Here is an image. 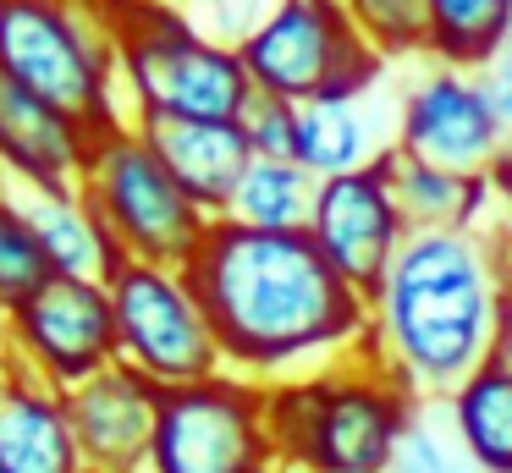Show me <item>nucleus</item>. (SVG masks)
Wrapping results in <instances>:
<instances>
[{
    "mask_svg": "<svg viewBox=\"0 0 512 473\" xmlns=\"http://www.w3.org/2000/svg\"><path fill=\"white\" fill-rule=\"evenodd\" d=\"M45 275H50V259H45V248H39L34 226H28L23 209L12 204V193L0 187V319L12 314Z\"/></svg>",
    "mask_w": 512,
    "mask_h": 473,
    "instance_id": "22",
    "label": "nucleus"
},
{
    "mask_svg": "<svg viewBox=\"0 0 512 473\" xmlns=\"http://www.w3.org/2000/svg\"><path fill=\"white\" fill-rule=\"evenodd\" d=\"M496 132H501L496 99L479 94L463 77H435L408 105L402 154H413L419 165H435V171L474 176L496 160Z\"/></svg>",
    "mask_w": 512,
    "mask_h": 473,
    "instance_id": "14",
    "label": "nucleus"
},
{
    "mask_svg": "<svg viewBox=\"0 0 512 473\" xmlns=\"http://www.w3.org/2000/svg\"><path fill=\"white\" fill-rule=\"evenodd\" d=\"M67 418L89 473H149L160 418V385L133 363H105L89 380L67 385Z\"/></svg>",
    "mask_w": 512,
    "mask_h": 473,
    "instance_id": "11",
    "label": "nucleus"
},
{
    "mask_svg": "<svg viewBox=\"0 0 512 473\" xmlns=\"http://www.w3.org/2000/svg\"><path fill=\"white\" fill-rule=\"evenodd\" d=\"M0 72L89 127L127 121L105 0H0Z\"/></svg>",
    "mask_w": 512,
    "mask_h": 473,
    "instance_id": "3",
    "label": "nucleus"
},
{
    "mask_svg": "<svg viewBox=\"0 0 512 473\" xmlns=\"http://www.w3.org/2000/svg\"><path fill=\"white\" fill-rule=\"evenodd\" d=\"M237 127H243V138L254 154L298 160V105H292V99L254 88V94L243 99V110H237Z\"/></svg>",
    "mask_w": 512,
    "mask_h": 473,
    "instance_id": "24",
    "label": "nucleus"
},
{
    "mask_svg": "<svg viewBox=\"0 0 512 473\" xmlns=\"http://www.w3.org/2000/svg\"><path fill=\"white\" fill-rule=\"evenodd\" d=\"M276 462L303 473H386L402 440V396L380 380H303L265 391Z\"/></svg>",
    "mask_w": 512,
    "mask_h": 473,
    "instance_id": "5",
    "label": "nucleus"
},
{
    "mask_svg": "<svg viewBox=\"0 0 512 473\" xmlns=\"http://www.w3.org/2000/svg\"><path fill=\"white\" fill-rule=\"evenodd\" d=\"M391 187V204H397L402 220H419V226H452L474 209V182L452 171H435V165H419L413 154H391L380 160Z\"/></svg>",
    "mask_w": 512,
    "mask_h": 473,
    "instance_id": "20",
    "label": "nucleus"
},
{
    "mask_svg": "<svg viewBox=\"0 0 512 473\" xmlns=\"http://www.w3.org/2000/svg\"><path fill=\"white\" fill-rule=\"evenodd\" d=\"M507 347H512V330H507Z\"/></svg>",
    "mask_w": 512,
    "mask_h": 473,
    "instance_id": "29",
    "label": "nucleus"
},
{
    "mask_svg": "<svg viewBox=\"0 0 512 473\" xmlns=\"http://www.w3.org/2000/svg\"><path fill=\"white\" fill-rule=\"evenodd\" d=\"M94 138L100 127L0 72V176L6 182H78Z\"/></svg>",
    "mask_w": 512,
    "mask_h": 473,
    "instance_id": "12",
    "label": "nucleus"
},
{
    "mask_svg": "<svg viewBox=\"0 0 512 473\" xmlns=\"http://www.w3.org/2000/svg\"><path fill=\"white\" fill-rule=\"evenodd\" d=\"M0 187L12 193V204L23 209V220L34 226L39 248H45L50 270L61 275H83V281H111L122 270L127 253L116 248V237L105 231L100 209L89 204L78 182H6Z\"/></svg>",
    "mask_w": 512,
    "mask_h": 473,
    "instance_id": "15",
    "label": "nucleus"
},
{
    "mask_svg": "<svg viewBox=\"0 0 512 473\" xmlns=\"http://www.w3.org/2000/svg\"><path fill=\"white\" fill-rule=\"evenodd\" d=\"M457 429L479 468L512 473V347H501L485 369L468 374L457 396Z\"/></svg>",
    "mask_w": 512,
    "mask_h": 473,
    "instance_id": "18",
    "label": "nucleus"
},
{
    "mask_svg": "<svg viewBox=\"0 0 512 473\" xmlns=\"http://www.w3.org/2000/svg\"><path fill=\"white\" fill-rule=\"evenodd\" d=\"M105 286H111V314H116V358L149 374L160 391L226 369L210 308H204L188 264L122 259V270Z\"/></svg>",
    "mask_w": 512,
    "mask_h": 473,
    "instance_id": "6",
    "label": "nucleus"
},
{
    "mask_svg": "<svg viewBox=\"0 0 512 473\" xmlns=\"http://www.w3.org/2000/svg\"><path fill=\"white\" fill-rule=\"evenodd\" d=\"M188 275L210 308L221 363L243 374L347 341L364 325V292L320 253L309 226H243L215 215Z\"/></svg>",
    "mask_w": 512,
    "mask_h": 473,
    "instance_id": "1",
    "label": "nucleus"
},
{
    "mask_svg": "<svg viewBox=\"0 0 512 473\" xmlns=\"http://www.w3.org/2000/svg\"><path fill=\"white\" fill-rule=\"evenodd\" d=\"M397 220L402 215H397V204H391L380 160L358 165V171L320 176L309 231H314V242H320V253L364 297H380V281H386L391 253H397Z\"/></svg>",
    "mask_w": 512,
    "mask_h": 473,
    "instance_id": "10",
    "label": "nucleus"
},
{
    "mask_svg": "<svg viewBox=\"0 0 512 473\" xmlns=\"http://www.w3.org/2000/svg\"><path fill=\"white\" fill-rule=\"evenodd\" d=\"M430 28L446 61H485L512 28V0H430Z\"/></svg>",
    "mask_w": 512,
    "mask_h": 473,
    "instance_id": "21",
    "label": "nucleus"
},
{
    "mask_svg": "<svg viewBox=\"0 0 512 473\" xmlns=\"http://www.w3.org/2000/svg\"><path fill=\"white\" fill-rule=\"evenodd\" d=\"M496 110H501V121H512V55L501 61V72H496Z\"/></svg>",
    "mask_w": 512,
    "mask_h": 473,
    "instance_id": "27",
    "label": "nucleus"
},
{
    "mask_svg": "<svg viewBox=\"0 0 512 473\" xmlns=\"http://www.w3.org/2000/svg\"><path fill=\"white\" fill-rule=\"evenodd\" d=\"M78 187L89 193V204L100 209L105 231L116 237V248L127 259H155V264H188L193 248L210 231V209L166 171L155 149L144 143V132L127 121L100 127L83 165Z\"/></svg>",
    "mask_w": 512,
    "mask_h": 473,
    "instance_id": "4",
    "label": "nucleus"
},
{
    "mask_svg": "<svg viewBox=\"0 0 512 473\" xmlns=\"http://www.w3.org/2000/svg\"><path fill=\"white\" fill-rule=\"evenodd\" d=\"M353 22L375 50H408V44H435L430 28V0H347Z\"/></svg>",
    "mask_w": 512,
    "mask_h": 473,
    "instance_id": "23",
    "label": "nucleus"
},
{
    "mask_svg": "<svg viewBox=\"0 0 512 473\" xmlns=\"http://www.w3.org/2000/svg\"><path fill=\"white\" fill-rule=\"evenodd\" d=\"M144 143L166 160V171L199 198L210 215H226L237 193V176L248 171L254 149H248L243 127L226 116H133Z\"/></svg>",
    "mask_w": 512,
    "mask_h": 473,
    "instance_id": "16",
    "label": "nucleus"
},
{
    "mask_svg": "<svg viewBox=\"0 0 512 473\" xmlns=\"http://www.w3.org/2000/svg\"><path fill=\"white\" fill-rule=\"evenodd\" d=\"M193 11H204V17H193L204 33H215V39H226V44H243L248 33L276 11V0H199Z\"/></svg>",
    "mask_w": 512,
    "mask_h": 473,
    "instance_id": "25",
    "label": "nucleus"
},
{
    "mask_svg": "<svg viewBox=\"0 0 512 473\" xmlns=\"http://www.w3.org/2000/svg\"><path fill=\"white\" fill-rule=\"evenodd\" d=\"M254 88L281 94L292 105L325 94H358L375 83L380 61L347 0H276L265 22L237 44Z\"/></svg>",
    "mask_w": 512,
    "mask_h": 473,
    "instance_id": "7",
    "label": "nucleus"
},
{
    "mask_svg": "<svg viewBox=\"0 0 512 473\" xmlns=\"http://www.w3.org/2000/svg\"><path fill=\"white\" fill-rule=\"evenodd\" d=\"M0 473H6V468H0Z\"/></svg>",
    "mask_w": 512,
    "mask_h": 473,
    "instance_id": "30",
    "label": "nucleus"
},
{
    "mask_svg": "<svg viewBox=\"0 0 512 473\" xmlns=\"http://www.w3.org/2000/svg\"><path fill=\"white\" fill-rule=\"evenodd\" d=\"M314 193H320V176L303 160H276V154H254L248 171L237 176V193L226 204V215L243 220V226H309L314 215Z\"/></svg>",
    "mask_w": 512,
    "mask_h": 473,
    "instance_id": "17",
    "label": "nucleus"
},
{
    "mask_svg": "<svg viewBox=\"0 0 512 473\" xmlns=\"http://www.w3.org/2000/svg\"><path fill=\"white\" fill-rule=\"evenodd\" d=\"M391 473H468V468L457 457H446L435 435L413 429V435H402L397 451H391Z\"/></svg>",
    "mask_w": 512,
    "mask_h": 473,
    "instance_id": "26",
    "label": "nucleus"
},
{
    "mask_svg": "<svg viewBox=\"0 0 512 473\" xmlns=\"http://www.w3.org/2000/svg\"><path fill=\"white\" fill-rule=\"evenodd\" d=\"M0 347L50 385H78L94 369L116 363V314L111 286L50 270L12 314L0 319Z\"/></svg>",
    "mask_w": 512,
    "mask_h": 473,
    "instance_id": "9",
    "label": "nucleus"
},
{
    "mask_svg": "<svg viewBox=\"0 0 512 473\" xmlns=\"http://www.w3.org/2000/svg\"><path fill=\"white\" fill-rule=\"evenodd\" d=\"M171 6H199V0H171Z\"/></svg>",
    "mask_w": 512,
    "mask_h": 473,
    "instance_id": "28",
    "label": "nucleus"
},
{
    "mask_svg": "<svg viewBox=\"0 0 512 473\" xmlns=\"http://www.w3.org/2000/svg\"><path fill=\"white\" fill-rule=\"evenodd\" d=\"M386 325L413 374L457 380L474 374L490 336V270L479 248L457 231H424L391 253L380 281Z\"/></svg>",
    "mask_w": 512,
    "mask_h": 473,
    "instance_id": "2",
    "label": "nucleus"
},
{
    "mask_svg": "<svg viewBox=\"0 0 512 473\" xmlns=\"http://www.w3.org/2000/svg\"><path fill=\"white\" fill-rule=\"evenodd\" d=\"M149 473H276L265 391L226 369L188 385H166Z\"/></svg>",
    "mask_w": 512,
    "mask_h": 473,
    "instance_id": "8",
    "label": "nucleus"
},
{
    "mask_svg": "<svg viewBox=\"0 0 512 473\" xmlns=\"http://www.w3.org/2000/svg\"><path fill=\"white\" fill-rule=\"evenodd\" d=\"M298 160L314 176H336V171L369 165V132H364V116H358L353 94L303 99L298 105Z\"/></svg>",
    "mask_w": 512,
    "mask_h": 473,
    "instance_id": "19",
    "label": "nucleus"
},
{
    "mask_svg": "<svg viewBox=\"0 0 512 473\" xmlns=\"http://www.w3.org/2000/svg\"><path fill=\"white\" fill-rule=\"evenodd\" d=\"M0 468L6 473H89L67 418V391L0 347Z\"/></svg>",
    "mask_w": 512,
    "mask_h": 473,
    "instance_id": "13",
    "label": "nucleus"
}]
</instances>
